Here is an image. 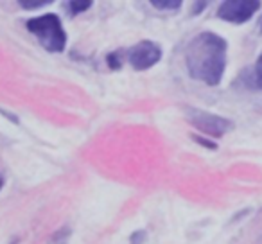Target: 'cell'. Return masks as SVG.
Returning a JSON list of instances; mask_svg holds the SVG:
<instances>
[{
	"label": "cell",
	"mask_w": 262,
	"mask_h": 244,
	"mask_svg": "<svg viewBox=\"0 0 262 244\" xmlns=\"http://www.w3.org/2000/svg\"><path fill=\"white\" fill-rule=\"evenodd\" d=\"M228 61V43L223 36L205 31L194 36L185 49L187 72L194 81L217 86L223 81Z\"/></svg>",
	"instance_id": "6da1fadb"
},
{
	"label": "cell",
	"mask_w": 262,
	"mask_h": 244,
	"mask_svg": "<svg viewBox=\"0 0 262 244\" xmlns=\"http://www.w3.org/2000/svg\"><path fill=\"white\" fill-rule=\"evenodd\" d=\"M26 27L29 33H33L38 38L40 45L45 51L52 52H63L67 47V33L61 26V20L54 13L36 16L26 22Z\"/></svg>",
	"instance_id": "7a4b0ae2"
},
{
	"label": "cell",
	"mask_w": 262,
	"mask_h": 244,
	"mask_svg": "<svg viewBox=\"0 0 262 244\" xmlns=\"http://www.w3.org/2000/svg\"><path fill=\"white\" fill-rule=\"evenodd\" d=\"M187 119L196 129H200L201 133L212 137V139H221L226 133H230L233 129V122L226 117L215 115L210 112H203L198 108H189L187 109Z\"/></svg>",
	"instance_id": "3957f363"
},
{
	"label": "cell",
	"mask_w": 262,
	"mask_h": 244,
	"mask_svg": "<svg viewBox=\"0 0 262 244\" xmlns=\"http://www.w3.org/2000/svg\"><path fill=\"white\" fill-rule=\"evenodd\" d=\"M260 9V2L258 0H226L219 6L217 9V18L225 20L228 24H246L251 20V16Z\"/></svg>",
	"instance_id": "277c9868"
},
{
	"label": "cell",
	"mask_w": 262,
	"mask_h": 244,
	"mask_svg": "<svg viewBox=\"0 0 262 244\" xmlns=\"http://www.w3.org/2000/svg\"><path fill=\"white\" fill-rule=\"evenodd\" d=\"M162 59V47L155 41L144 40L127 51V61L135 70H147Z\"/></svg>",
	"instance_id": "5b68a950"
},
{
	"label": "cell",
	"mask_w": 262,
	"mask_h": 244,
	"mask_svg": "<svg viewBox=\"0 0 262 244\" xmlns=\"http://www.w3.org/2000/svg\"><path fill=\"white\" fill-rule=\"evenodd\" d=\"M244 76H248L246 77L248 86L255 88V90H262V54L257 58L253 69L248 70V72H244Z\"/></svg>",
	"instance_id": "8992f818"
},
{
	"label": "cell",
	"mask_w": 262,
	"mask_h": 244,
	"mask_svg": "<svg viewBox=\"0 0 262 244\" xmlns=\"http://www.w3.org/2000/svg\"><path fill=\"white\" fill-rule=\"evenodd\" d=\"M153 8L162 9V11H176L182 8V0H153Z\"/></svg>",
	"instance_id": "52a82bcc"
},
{
	"label": "cell",
	"mask_w": 262,
	"mask_h": 244,
	"mask_svg": "<svg viewBox=\"0 0 262 244\" xmlns=\"http://www.w3.org/2000/svg\"><path fill=\"white\" fill-rule=\"evenodd\" d=\"M69 11H70V15H77V13H84V11H88V9L92 8V0H81V2H69Z\"/></svg>",
	"instance_id": "ba28073f"
},
{
	"label": "cell",
	"mask_w": 262,
	"mask_h": 244,
	"mask_svg": "<svg viewBox=\"0 0 262 244\" xmlns=\"http://www.w3.org/2000/svg\"><path fill=\"white\" fill-rule=\"evenodd\" d=\"M70 228L69 226H63L61 230H58V232L52 235L51 239V244H69V237H70Z\"/></svg>",
	"instance_id": "9c48e42d"
},
{
	"label": "cell",
	"mask_w": 262,
	"mask_h": 244,
	"mask_svg": "<svg viewBox=\"0 0 262 244\" xmlns=\"http://www.w3.org/2000/svg\"><path fill=\"white\" fill-rule=\"evenodd\" d=\"M24 9H38L43 8V6L51 4V0H20L18 2Z\"/></svg>",
	"instance_id": "30bf717a"
},
{
	"label": "cell",
	"mask_w": 262,
	"mask_h": 244,
	"mask_svg": "<svg viewBox=\"0 0 262 244\" xmlns=\"http://www.w3.org/2000/svg\"><path fill=\"white\" fill-rule=\"evenodd\" d=\"M108 65L112 69H120V65H122V52H112L108 56Z\"/></svg>",
	"instance_id": "8fae6325"
},
{
	"label": "cell",
	"mask_w": 262,
	"mask_h": 244,
	"mask_svg": "<svg viewBox=\"0 0 262 244\" xmlns=\"http://www.w3.org/2000/svg\"><path fill=\"white\" fill-rule=\"evenodd\" d=\"M194 140H196L198 144H201V146L208 147V149H215V147H217V144H215V142H210V140H205V139H201V137H194Z\"/></svg>",
	"instance_id": "7c38bea8"
},
{
	"label": "cell",
	"mask_w": 262,
	"mask_h": 244,
	"mask_svg": "<svg viewBox=\"0 0 262 244\" xmlns=\"http://www.w3.org/2000/svg\"><path fill=\"white\" fill-rule=\"evenodd\" d=\"M144 240H146V232H137L131 235V242L133 244H140V242H144Z\"/></svg>",
	"instance_id": "4fadbf2b"
},
{
	"label": "cell",
	"mask_w": 262,
	"mask_h": 244,
	"mask_svg": "<svg viewBox=\"0 0 262 244\" xmlns=\"http://www.w3.org/2000/svg\"><path fill=\"white\" fill-rule=\"evenodd\" d=\"M2 185H4V178L0 176V189H2Z\"/></svg>",
	"instance_id": "5bb4252c"
},
{
	"label": "cell",
	"mask_w": 262,
	"mask_h": 244,
	"mask_svg": "<svg viewBox=\"0 0 262 244\" xmlns=\"http://www.w3.org/2000/svg\"><path fill=\"white\" fill-rule=\"evenodd\" d=\"M258 31H260V34H262V20H260V26H258Z\"/></svg>",
	"instance_id": "9a60e30c"
}]
</instances>
